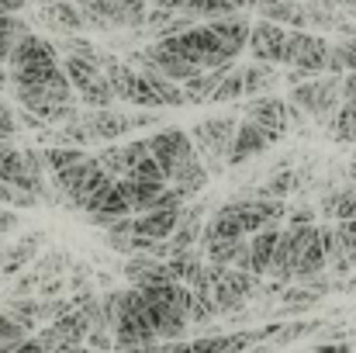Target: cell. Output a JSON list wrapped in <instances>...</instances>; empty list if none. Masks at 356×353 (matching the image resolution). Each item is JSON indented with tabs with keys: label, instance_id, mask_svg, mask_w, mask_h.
Returning <instances> with one entry per match:
<instances>
[{
	"label": "cell",
	"instance_id": "obj_17",
	"mask_svg": "<svg viewBox=\"0 0 356 353\" xmlns=\"http://www.w3.org/2000/svg\"><path fill=\"white\" fill-rule=\"evenodd\" d=\"M211 24V31L229 45V52L238 59V52L242 49H249V35H252V21L238 10V14H232V17H215V21H208Z\"/></svg>",
	"mask_w": 356,
	"mask_h": 353
},
{
	"label": "cell",
	"instance_id": "obj_44",
	"mask_svg": "<svg viewBox=\"0 0 356 353\" xmlns=\"http://www.w3.org/2000/svg\"><path fill=\"white\" fill-rule=\"evenodd\" d=\"M17 226H21L17 212H14V208H3V205H0V235H3V233H14Z\"/></svg>",
	"mask_w": 356,
	"mask_h": 353
},
{
	"label": "cell",
	"instance_id": "obj_3",
	"mask_svg": "<svg viewBox=\"0 0 356 353\" xmlns=\"http://www.w3.org/2000/svg\"><path fill=\"white\" fill-rule=\"evenodd\" d=\"M138 343H159V333L152 326V315L145 308L142 291L131 284L128 291H121L118 322H115V350L118 347H138Z\"/></svg>",
	"mask_w": 356,
	"mask_h": 353
},
{
	"label": "cell",
	"instance_id": "obj_19",
	"mask_svg": "<svg viewBox=\"0 0 356 353\" xmlns=\"http://www.w3.org/2000/svg\"><path fill=\"white\" fill-rule=\"evenodd\" d=\"M90 170H94V156H87V159H80V163H73V166L52 173V177H56V187L63 191V198L70 201V208L80 205L83 187H87V180H90Z\"/></svg>",
	"mask_w": 356,
	"mask_h": 353
},
{
	"label": "cell",
	"instance_id": "obj_29",
	"mask_svg": "<svg viewBox=\"0 0 356 353\" xmlns=\"http://www.w3.org/2000/svg\"><path fill=\"white\" fill-rule=\"evenodd\" d=\"M115 101H118V94H115V87H111L108 73L94 77V80L80 91V104H87V108H111Z\"/></svg>",
	"mask_w": 356,
	"mask_h": 353
},
{
	"label": "cell",
	"instance_id": "obj_36",
	"mask_svg": "<svg viewBox=\"0 0 356 353\" xmlns=\"http://www.w3.org/2000/svg\"><path fill=\"white\" fill-rule=\"evenodd\" d=\"M245 97V66H232V73L222 80V87L215 91V104H225V101H238Z\"/></svg>",
	"mask_w": 356,
	"mask_h": 353
},
{
	"label": "cell",
	"instance_id": "obj_26",
	"mask_svg": "<svg viewBox=\"0 0 356 353\" xmlns=\"http://www.w3.org/2000/svg\"><path fill=\"white\" fill-rule=\"evenodd\" d=\"M322 215L332 219V222H350V219H356V187H343V191L325 194Z\"/></svg>",
	"mask_w": 356,
	"mask_h": 353
},
{
	"label": "cell",
	"instance_id": "obj_42",
	"mask_svg": "<svg viewBox=\"0 0 356 353\" xmlns=\"http://www.w3.org/2000/svg\"><path fill=\"white\" fill-rule=\"evenodd\" d=\"M312 353H353V343L350 340H318Z\"/></svg>",
	"mask_w": 356,
	"mask_h": 353
},
{
	"label": "cell",
	"instance_id": "obj_35",
	"mask_svg": "<svg viewBox=\"0 0 356 353\" xmlns=\"http://www.w3.org/2000/svg\"><path fill=\"white\" fill-rule=\"evenodd\" d=\"M187 10L197 21H215V17H232V14H238V7L229 3V0H191Z\"/></svg>",
	"mask_w": 356,
	"mask_h": 353
},
{
	"label": "cell",
	"instance_id": "obj_33",
	"mask_svg": "<svg viewBox=\"0 0 356 353\" xmlns=\"http://www.w3.org/2000/svg\"><path fill=\"white\" fill-rule=\"evenodd\" d=\"M329 132H332L336 142H356V101H343V104H339V111L332 118Z\"/></svg>",
	"mask_w": 356,
	"mask_h": 353
},
{
	"label": "cell",
	"instance_id": "obj_12",
	"mask_svg": "<svg viewBox=\"0 0 356 353\" xmlns=\"http://www.w3.org/2000/svg\"><path fill=\"white\" fill-rule=\"evenodd\" d=\"M277 139L266 132V128H259L256 121H242L236 132V142H232V149H229V166H238V163H245V159H252V156H259V152H266L270 146H273Z\"/></svg>",
	"mask_w": 356,
	"mask_h": 353
},
{
	"label": "cell",
	"instance_id": "obj_40",
	"mask_svg": "<svg viewBox=\"0 0 356 353\" xmlns=\"http://www.w3.org/2000/svg\"><path fill=\"white\" fill-rule=\"evenodd\" d=\"M59 49H63L66 56H90V59H97V56H101V52H97L90 42H83V38H73V35H63Z\"/></svg>",
	"mask_w": 356,
	"mask_h": 353
},
{
	"label": "cell",
	"instance_id": "obj_30",
	"mask_svg": "<svg viewBox=\"0 0 356 353\" xmlns=\"http://www.w3.org/2000/svg\"><path fill=\"white\" fill-rule=\"evenodd\" d=\"M301 180H305V173H298V170H291V166H284L273 180H266L259 191H256V198H287V194H294L298 187H301Z\"/></svg>",
	"mask_w": 356,
	"mask_h": 353
},
{
	"label": "cell",
	"instance_id": "obj_8",
	"mask_svg": "<svg viewBox=\"0 0 356 353\" xmlns=\"http://www.w3.org/2000/svg\"><path fill=\"white\" fill-rule=\"evenodd\" d=\"M259 295V277L249 274V270H238V267H229V274L215 284V305H218V315H232V312H242L245 301Z\"/></svg>",
	"mask_w": 356,
	"mask_h": 353
},
{
	"label": "cell",
	"instance_id": "obj_24",
	"mask_svg": "<svg viewBox=\"0 0 356 353\" xmlns=\"http://www.w3.org/2000/svg\"><path fill=\"white\" fill-rule=\"evenodd\" d=\"M284 77L277 73V63H249L245 66V94L249 97H256V94H270L277 84H280Z\"/></svg>",
	"mask_w": 356,
	"mask_h": 353
},
{
	"label": "cell",
	"instance_id": "obj_37",
	"mask_svg": "<svg viewBox=\"0 0 356 353\" xmlns=\"http://www.w3.org/2000/svg\"><path fill=\"white\" fill-rule=\"evenodd\" d=\"M325 322H291V326H280V333H277V340L273 343H294V340H305V336H312V333H318Z\"/></svg>",
	"mask_w": 356,
	"mask_h": 353
},
{
	"label": "cell",
	"instance_id": "obj_14",
	"mask_svg": "<svg viewBox=\"0 0 356 353\" xmlns=\"http://www.w3.org/2000/svg\"><path fill=\"white\" fill-rule=\"evenodd\" d=\"M325 267H329V242H325V226H315L312 229V239H308V246H305V253H301V263H298V284H308L312 277H318V274H325Z\"/></svg>",
	"mask_w": 356,
	"mask_h": 353
},
{
	"label": "cell",
	"instance_id": "obj_50",
	"mask_svg": "<svg viewBox=\"0 0 356 353\" xmlns=\"http://www.w3.org/2000/svg\"><path fill=\"white\" fill-rule=\"evenodd\" d=\"M10 146H14V142H10V139H0V159H3V156H7V149H10Z\"/></svg>",
	"mask_w": 356,
	"mask_h": 353
},
{
	"label": "cell",
	"instance_id": "obj_46",
	"mask_svg": "<svg viewBox=\"0 0 356 353\" xmlns=\"http://www.w3.org/2000/svg\"><path fill=\"white\" fill-rule=\"evenodd\" d=\"M343 101H356V70L343 77Z\"/></svg>",
	"mask_w": 356,
	"mask_h": 353
},
{
	"label": "cell",
	"instance_id": "obj_52",
	"mask_svg": "<svg viewBox=\"0 0 356 353\" xmlns=\"http://www.w3.org/2000/svg\"><path fill=\"white\" fill-rule=\"evenodd\" d=\"M346 3H350V0H336V7H346Z\"/></svg>",
	"mask_w": 356,
	"mask_h": 353
},
{
	"label": "cell",
	"instance_id": "obj_34",
	"mask_svg": "<svg viewBox=\"0 0 356 353\" xmlns=\"http://www.w3.org/2000/svg\"><path fill=\"white\" fill-rule=\"evenodd\" d=\"M42 156H45V163H49V170H52V173H59V170H66V166H73V163L87 159V152H83L80 146H66V142L42 149Z\"/></svg>",
	"mask_w": 356,
	"mask_h": 353
},
{
	"label": "cell",
	"instance_id": "obj_21",
	"mask_svg": "<svg viewBox=\"0 0 356 353\" xmlns=\"http://www.w3.org/2000/svg\"><path fill=\"white\" fill-rule=\"evenodd\" d=\"M329 56H332V45L322 35H308L301 52H298V59H294V66L305 70L308 77H325L329 73Z\"/></svg>",
	"mask_w": 356,
	"mask_h": 353
},
{
	"label": "cell",
	"instance_id": "obj_32",
	"mask_svg": "<svg viewBox=\"0 0 356 353\" xmlns=\"http://www.w3.org/2000/svg\"><path fill=\"white\" fill-rule=\"evenodd\" d=\"M356 70V35L353 38H343L332 45V56H329V73L332 77H346Z\"/></svg>",
	"mask_w": 356,
	"mask_h": 353
},
{
	"label": "cell",
	"instance_id": "obj_31",
	"mask_svg": "<svg viewBox=\"0 0 356 353\" xmlns=\"http://www.w3.org/2000/svg\"><path fill=\"white\" fill-rule=\"evenodd\" d=\"M28 31H31L28 21H21L17 14H0V63L10 59V49H14Z\"/></svg>",
	"mask_w": 356,
	"mask_h": 353
},
{
	"label": "cell",
	"instance_id": "obj_18",
	"mask_svg": "<svg viewBox=\"0 0 356 353\" xmlns=\"http://www.w3.org/2000/svg\"><path fill=\"white\" fill-rule=\"evenodd\" d=\"M121 187H124V198H128V205H131L135 215L152 212V208L159 205L163 191H166V184H159V180H142V177H121Z\"/></svg>",
	"mask_w": 356,
	"mask_h": 353
},
{
	"label": "cell",
	"instance_id": "obj_1",
	"mask_svg": "<svg viewBox=\"0 0 356 353\" xmlns=\"http://www.w3.org/2000/svg\"><path fill=\"white\" fill-rule=\"evenodd\" d=\"M10 87L14 84H38V87H52V91H76L63 70V63L56 59V45L35 31H28L14 49H10Z\"/></svg>",
	"mask_w": 356,
	"mask_h": 353
},
{
	"label": "cell",
	"instance_id": "obj_28",
	"mask_svg": "<svg viewBox=\"0 0 356 353\" xmlns=\"http://www.w3.org/2000/svg\"><path fill=\"white\" fill-rule=\"evenodd\" d=\"M245 246H249V235H238V239H215V242H204V256H208L211 263L236 267V260L242 256Z\"/></svg>",
	"mask_w": 356,
	"mask_h": 353
},
{
	"label": "cell",
	"instance_id": "obj_53",
	"mask_svg": "<svg viewBox=\"0 0 356 353\" xmlns=\"http://www.w3.org/2000/svg\"><path fill=\"white\" fill-rule=\"evenodd\" d=\"M45 3H59V0H42V7H45Z\"/></svg>",
	"mask_w": 356,
	"mask_h": 353
},
{
	"label": "cell",
	"instance_id": "obj_2",
	"mask_svg": "<svg viewBox=\"0 0 356 353\" xmlns=\"http://www.w3.org/2000/svg\"><path fill=\"white\" fill-rule=\"evenodd\" d=\"M163 45H170L173 52H180L184 59L197 63L201 70H218V66H229L236 63V56L229 52V45L211 31V24H194L173 38H163Z\"/></svg>",
	"mask_w": 356,
	"mask_h": 353
},
{
	"label": "cell",
	"instance_id": "obj_54",
	"mask_svg": "<svg viewBox=\"0 0 356 353\" xmlns=\"http://www.w3.org/2000/svg\"><path fill=\"white\" fill-rule=\"evenodd\" d=\"M0 14H7V10H3V7H0Z\"/></svg>",
	"mask_w": 356,
	"mask_h": 353
},
{
	"label": "cell",
	"instance_id": "obj_22",
	"mask_svg": "<svg viewBox=\"0 0 356 353\" xmlns=\"http://www.w3.org/2000/svg\"><path fill=\"white\" fill-rule=\"evenodd\" d=\"M42 21H49V24H52L56 31H63V35H76V31H83V28H87L80 3H70V0L45 3V7H42Z\"/></svg>",
	"mask_w": 356,
	"mask_h": 353
},
{
	"label": "cell",
	"instance_id": "obj_45",
	"mask_svg": "<svg viewBox=\"0 0 356 353\" xmlns=\"http://www.w3.org/2000/svg\"><path fill=\"white\" fill-rule=\"evenodd\" d=\"M156 353H194V343H184V340H163Z\"/></svg>",
	"mask_w": 356,
	"mask_h": 353
},
{
	"label": "cell",
	"instance_id": "obj_11",
	"mask_svg": "<svg viewBox=\"0 0 356 353\" xmlns=\"http://www.w3.org/2000/svg\"><path fill=\"white\" fill-rule=\"evenodd\" d=\"M284 45H287V31L277 24V21H259L252 24V35H249V49L259 63H277L284 66Z\"/></svg>",
	"mask_w": 356,
	"mask_h": 353
},
{
	"label": "cell",
	"instance_id": "obj_25",
	"mask_svg": "<svg viewBox=\"0 0 356 353\" xmlns=\"http://www.w3.org/2000/svg\"><path fill=\"white\" fill-rule=\"evenodd\" d=\"M322 298H325V295H322V291H315L312 284H301V288H287V291L280 295L277 315H298V312H308V308H315V305H318Z\"/></svg>",
	"mask_w": 356,
	"mask_h": 353
},
{
	"label": "cell",
	"instance_id": "obj_13",
	"mask_svg": "<svg viewBox=\"0 0 356 353\" xmlns=\"http://www.w3.org/2000/svg\"><path fill=\"white\" fill-rule=\"evenodd\" d=\"M280 226H270L263 233L249 235V263L245 270L256 274V277H270V267H273V256H277V242H280Z\"/></svg>",
	"mask_w": 356,
	"mask_h": 353
},
{
	"label": "cell",
	"instance_id": "obj_55",
	"mask_svg": "<svg viewBox=\"0 0 356 353\" xmlns=\"http://www.w3.org/2000/svg\"><path fill=\"white\" fill-rule=\"evenodd\" d=\"M152 3H159V0H152Z\"/></svg>",
	"mask_w": 356,
	"mask_h": 353
},
{
	"label": "cell",
	"instance_id": "obj_49",
	"mask_svg": "<svg viewBox=\"0 0 356 353\" xmlns=\"http://www.w3.org/2000/svg\"><path fill=\"white\" fill-rule=\"evenodd\" d=\"M229 3H236L238 10H245V7H256V0H229Z\"/></svg>",
	"mask_w": 356,
	"mask_h": 353
},
{
	"label": "cell",
	"instance_id": "obj_27",
	"mask_svg": "<svg viewBox=\"0 0 356 353\" xmlns=\"http://www.w3.org/2000/svg\"><path fill=\"white\" fill-rule=\"evenodd\" d=\"M166 267H170V274H173V281H180V284H191L197 274H201V249H180V253H173L170 260H166Z\"/></svg>",
	"mask_w": 356,
	"mask_h": 353
},
{
	"label": "cell",
	"instance_id": "obj_23",
	"mask_svg": "<svg viewBox=\"0 0 356 353\" xmlns=\"http://www.w3.org/2000/svg\"><path fill=\"white\" fill-rule=\"evenodd\" d=\"M232 66H236V63H229V66H218V70H204V73L191 77V80L184 84V91H187V101H191V104H204V101H211V97H215V91L222 87V80L232 73Z\"/></svg>",
	"mask_w": 356,
	"mask_h": 353
},
{
	"label": "cell",
	"instance_id": "obj_41",
	"mask_svg": "<svg viewBox=\"0 0 356 353\" xmlns=\"http://www.w3.org/2000/svg\"><path fill=\"white\" fill-rule=\"evenodd\" d=\"M17 135V115L0 101V139H14Z\"/></svg>",
	"mask_w": 356,
	"mask_h": 353
},
{
	"label": "cell",
	"instance_id": "obj_51",
	"mask_svg": "<svg viewBox=\"0 0 356 353\" xmlns=\"http://www.w3.org/2000/svg\"><path fill=\"white\" fill-rule=\"evenodd\" d=\"M3 260H7V246L0 242V270H3Z\"/></svg>",
	"mask_w": 356,
	"mask_h": 353
},
{
	"label": "cell",
	"instance_id": "obj_10",
	"mask_svg": "<svg viewBox=\"0 0 356 353\" xmlns=\"http://www.w3.org/2000/svg\"><path fill=\"white\" fill-rule=\"evenodd\" d=\"M287 108H291V104H284L280 97L256 94V97L245 104V118H249V121H256L259 128H266L273 139H280V135H287V128H291V115H287Z\"/></svg>",
	"mask_w": 356,
	"mask_h": 353
},
{
	"label": "cell",
	"instance_id": "obj_4",
	"mask_svg": "<svg viewBox=\"0 0 356 353\" xmlns=\"http://www.w3.org/2000/svg\"><path fill=\"white\" fill-rule=\"evenodd\" d=\"M291 104L305 108L318 125L329 128L336 111H339V104H343V77H332V73H329L325 80H315V77H312V80L291 87Z\"/></svg>",
	"mask_w": 356,
	"mask_h": 353
},
{
	"label": "cell",
	"instance_id": "obj_56",
	"mask_svg": "<svg viewBox=\"0 0 356 353\" xmlns=\"http://www.w3.org/2000/svg\"><path fill=\"white\" fill-rule=\"evenodd\" d=\"M308 353H312V350H308Z\"/></svg>",
	"mask_w": 356,
	"mask_h": 353
},
{
	"label": "cell",
	"instance_id": "obj_48",
	"mask_svg": "<svg viewBox=\"0 0 356 353\" xmlns=\"http://www.w3.org/2000/svg\"><path fill=\"white\" fill-rule=\"evenodd\" d=\"M191 0H159V7H170V10H187Z\"/></svg>",
	"mask_w": 356,
	"mask_h": 353
},
{
	"label": "cell",
	"instance_id": "obj_38",
	"mask_svg": "<svg viewBox=\"0 0 356 353\" xmlns=\"http://www.w3.org/2000/svg\"><path fill=\"white\" fill-rule=\"evenodd\" d=\"M28 333H31V329L21 326L7 308L0 312V343H21V340H28Z\"/></svg>",
	"mask_w": 356,
	"mask_h": 353
},
{
	"label": "cell",
	"instance_id": "obj_5",
	"mask_svg": "<svg viewBox=\"0 0 356 353\" xmlns=\"http://www.w3.org/2000/svg\"><path fill=\"white\" fill-rule=\"evenodd\" d=\"M163 115L159 111H115V108H94V111H87L83 115V125L94 132V139L97 142H115L118 135H128V132H135V128H152V125H159Z\"/></svg>",
	"mask_w": 356,
	"mask_h": 353
},
{
	"label": "cell",
	"instance_id": "obj_16",
	"mask_svg": "<svg viewBox=\"0 0 356 353\" xmlns=\"http://www.w3.org/2000/svg\"><path fill=\"white\" fill-rule=\"evenodd\" d=\"M180 215L184 208H152V212H142L135 215V233L149 235V239H170L180 226Z\"/></svg>",
	"mask_w": 356,
	"mask_h": 353
},
{
	"label": "cell",
	"instance_id": "obj_15",
	"mask_svg": "<svg viewBox=\"0 0 356 353\" xmlns=\"http://www.w3.org/2000/svg\"><path fill=\"white\" fill-rule=\"evenodd\" d=\"M142 156H149V139H135V142H124V146H111V149H104L97 159L104 163V170L111 173V177H128L131 170H135V163L142 159Z\"/></svg>",
	"mask_w": 356,
	"mask_h": 353
},
{
	"label": "cell",
	"instance_id": "obj_7",
	"mask_svg": "<svg viewBox=\"0 0 356 353\" xmlns=\"http://www.w3.org/2000/svg\"><path fill=\"white\" fill-rule=\"evenodd\" d=\"M149 152L163 163V170H166V177H170L184 159H191V156L197 152V146H194V135H191V132H184V128H177V125H166V128H159L156 135H149Z\"/></svg>",
	"mask_w": 356,
	"mask_h": 353
},
{
	"label": "cell",
	"instance_id": "obj_47",
	"mask_svg": "<svg viewBox=\"0 0 356 353\" xmlns=\"http://www.w3.org/2000/svg\"><path fill=\"white\" fill-rule=\"evenodd\" d=\"M24 3H28V0H0V7H3L7 14H17V10H21Z\"/></svg>",
	"mask_w": 356,
	"mask_h": 353
},
{
	"label": "cell",
	"instance_id": "obj_20",
	"mask_svg": "<svg viewBox=\"0 0 356 353\" xmlns=\"http://www.w3.org/2000/svg\"><path fill=\"white\" fill-rule=\"evenodd\" d=\"M45 239H49L45 233H35V235H21L14 246H7V260H3L0 277H3V281H14V277L35 260V253H38V246H42Z\"/></svg>",
	"mask_w": 356,
	"mask_h": 353
},
{
	"label": "cell",
	"instance_id": "obj_39",
	"mask_svg": "<svg viewBox=\"0 0 356 353\" xmlns=\"http://www.w3.org/2000/svg\"><path fill=\"white\" fill-rule=\"evenodd\" d=\"M156 263H159V256H152V253H131L128 263H124V277L135 284V281H138L142 274H149Z\"/></svg>",
	"mask_w": 356,
	"mask_h": 353
},
{
	"label": "cell",
	"instance_id": "obj_9",
	"mask_svg": "<svg viewBox=\"0 0 356 353\" xmlns=\"http://www.w3.org/2000/svg\"><path fill=\"white\" fill-rule=\"evenodd\" d=\"M312 229L315 226H287L280 233V242H277V256H273V267H270V277L273 281H284L291 284L298 277V263H301V253L312 239Z\"/></svg>",
	"mask_w": 356,
	"mask_h": 353
},
{
	"label": "cell",
	"instance_id": "obj_43",
	"mask_svg": "<svg viewBox=\"0 0 356 353\" xmlns=\"http://www.w3.org/2000/svg\"><path fill=\"white\" fill-rule=\"evenodd\" d=\"M287 226H315V208H308V205L294 208L291 219H287Z\"/></svg>",
	"mask_w": 356,
	"mask_h": 353
},
{
	"label": "cell",
	"instance_id": "obj_6",
	"mask_svg": "<svg viewBox=\"0 0 356 353\" xmlns=\"http://www.w3.org/2000/svg\"><path fill=\"white\" fill-rule=\"evenodd\" d=\"M238 121L236 115H215V118H204L191 128L194 135V146L197 152L204 156V163H225L229 159V149L236 142V132H238Z\"/></svg>",
	"mask_w": 356,
	"mask_h": 353
}]
</instances>
